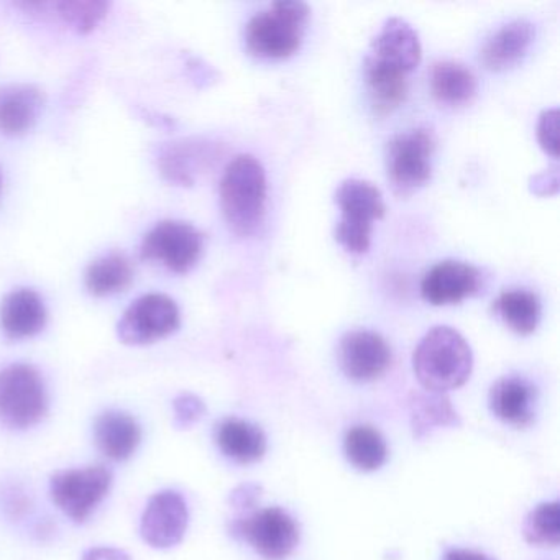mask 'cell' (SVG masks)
<instances>
[{
    "label": "cell",
    "instance_id": "4",
    "mask_svg": "<svg viewBox=\"0 0 560 560\" xmlns=\"http://www.w3.org/2000/svg\"><path fill=\"white\" fill-rule=\"evenodd\" d=\"M336 202L340 209L337 242L350 254H365L372 241L373 221L385 215L382 191L365 179L350 178L337 188Z\"/></svg>",
    "mask_w": 560,
    "mask_h": 560
},
{
    "label": "cell",
    "instance_id": "18",
    "mask_svg": "<svg viewBox=\"0 0 560 560\" xmlns=\"http://www.w3.org/2000/svg\"><path fill=\"white\" fill-rule=\"evenodd\" d=\"M47 324V307L34 290L9 293L0 304V326L5 336L21 340L37 336Z\"/></svg>",
    "mask_w": 560,
    "mask_h": 560
},
{
    "label": "cell",
    "instance_id": "29",
    "mask_svg": "<svg viewBox=\"0 0 560 560\" xmlns=\"http://www.w3.org/2000/svg\"><path fill=\"white\" fill-rule=\"evenodd\" d=\"M51 8L57 11L58 18L78 34L93 32L109 11V4L103 0H63L55 2Z\"/></svg>",
    "mask_w": 560,
    "mask_h": 560
},
{
    "label": "cell",
    "instance_id": "12",
    "mask_svg": "<svg viewBox=\"0 0 560 560\" xmlns=\"http://www.w3.org/2000/svg\"><path fill=\"white\" fill-rule=\"evenodd\" d=\"M339 359L349 378L372 382L392 365V349L380 334L352 330L340 339Z\"/></svg>",
    "mask_w": 560,
    "mask_h": 560
},
{
    "label": "cell",
    "instance_id": "10",
    "mask_svg": "<svg viewBox=\"0 0 560 560\" xmlns=\"http://www.w3.org/2000/svg\"><path fill=\"white\" fill-rule=\"evenodd\" d=\"M234 530L267 560L287 559L300 542V527L281 508L248 514L235 523Z\"/></svg>",
    "mask_w": 560,
    "mask_h": 560
},
{
    "label": "cell",
    "instance_id": "1",
    "mask_svg": "<svg viewBox=\"0 0 560 560\" xmlns=\"http://www.w3.org/2000/svg\"><path fill=\"white\" fill-rule=\"evenodd\" d=\"M419 383L431 393L460 388L470 378L474 355L460 332L447 326L429 330L412 357Z\"/></svg>",
    "mask_w": 560,
    "mask_h": 560
},
{
    "label": "cell",
    "instance_id": "17",
    "mask_svg": "<svg viewBox=\"0 0 560 560\" xmlns=\"http://www.w3.org/2000/svg\"><path fill=\"white\" fill-rule=\"evenodd\" d=\"M45 96L34 84L0 86V132L22 136L37 124Z\"/></svg>",
    "mask_w": 560,
    "mask_h": 560
},
{
    "label": "cell",
    "instance_id": "24",
    "mask_svg": "<svg viewBox=\"0 0 560 560\" xmlns=\"http://www.w3.org/2000/svg\"><path fill=\"white\" fill-rule=\"evenodd\" d=\"M84 281L88 291L97 298L122 293L132 284L133 267L126 255H106L88 267Z\"/></svg>",
    "mask_w": 560,
    "mask_h": 560
},
{
    "label": "cell",
    "instance_id": "2",
    "mask_svg": "<svg viewBox=\"0 0 560 560\" xmlns=\"http://www.w3.org/2000/svg\"><path fill=\"white\" fill-rule=\"evenodd\" d=\"M221 208L229 228L242 237L254 234L267 209V175L255 156H235L221 179Z\"/></svg>",
    "mask_w": 560,
    "mask_h": 560
},
{
    "label": "cell",
    "instance_id": "15",
    "mask_svg": "<svg viewBox=\"0 0 560 560\" xmlns=\"http://www.w3.org/2000/svg\"><path fill=\"white\" fill-rule=\"evenodd\" d=\"M422 48L418 32L401 18H392L380 28L366 57L408 74L421 61Z\"/></svg>",
    "mask_w": 560,
    "mask_h": 560
},
{
    "label": "cell",
    "instance_id": "5",
    "mask_svg": "<svg viewBox=\"0 0 560 560\" xmlns=\"http://www.w3.org/2000/svg\"><path fill=\"white\" fill-rule=\"evenodd\" d=\"M48 408L47 388L40 373L25 363L0 370V422L12 429H27L44 419Z\"/></svg>",
    "mask_w": 560,
    "mask_h": 560
},
{
    "label": "cell",
    "instance_id": "31",
    "mask_svg": "<svg viewBox=\"0 0 560 560\" xmlns=\"http://www.w3.org/2000/svg\"><path fill=\"white\" fill-rule=\"evenodd\" d=\"M175 408V421L179 428H189L198 422L205 415L206 406L198 396L182 395L173 402Z\"/></svg>",
    "mask_w": 560,
    "mask_h": 560
},
{
    "label": "cell",
    "instance_id": "11",
    "mask_svg": "<svg viewBox=\"0 0 560 560\" xmlns=\"http://www.w3.org/2000/svg\"><path fill=\"white\" fill-rule=\"evenodd\" d=\"M189 513L185 498L178 491L165 490L153 494L143 511V540L155 549H168L182 542L188 529Z\"/></svg>",
    "mask_w": 560,
    "mask_h": 560
},
{
    "label": "cell",
    "instance_id": "22",
    "mask_svg": "<svg viewBox=\"0 0 560 560\" xmlns=\"http://www.w3.org/2000/svg\"><path fill=\"white\" fill-rule=\"evenodd\" d=\"M363 71L373 110L378 116L393 113L408 94V74L370 57L365 58Z\"/></svg>",
    "mask_w": 560,
    "mask_h": 560
},
{
    "label": "cell",
    "instance_id": "30",
    "mask_svg": "<svg viewBox=\"0 0 560 560\" xmlns=\"http://www.w3.org/2000/svg\"><path fill=\"white\" fill-rule=\"evenodd\" d=\"M537 140L547 155L559 156V109H546L537 120Z\"/></svg>",
    "mask_w": 560,
    "mask_h": 560
},
{
    "label": "cell",
    "instance_id": "26",
    "mask_svg": "<svg viewBox=\"0 0 560 560\" xmlns=\"http://www.w3.org/2000/svg\"><path fill=\"white\" fill-rule=\"evenodd\" d=\"M412 431L418 439L431 434L432 431L445 425H458L457 412L444 393L416 395L411 399Z\"/></svg>",
    "mask_w": 560,
    "mask_h": 560
},
{
    "label": "cell",
    "instance_id": "3",
    "mask_svg": "<svg viewBox=\"0 0 560 560\" xmlns=\"http://www.w3.org/2000/svg\"><path fill=\"white\" fill-rule=\"evenodd\" d=\"M310 8L301 0H278L257 12L245 28L248 51L258 58L280 60L301 47Z\"/></svg>",
    "mask_w": 560,
    "mask_h": 560
},
{
    "label": "cell",
    "instance_id": "20",
    "mask_svg": "<svg viewBox=\"0 0 560 560\" xmlns=\"http://www.w3.org/2000/svg\"><path fill=\"white\" fill-rule=\"evenodd\" d=\"M94 432L101 452L113 460L129 458L142 439L136 419L120 411H107L100 416Z\"/></svg>",
    "mask_w": 560,
    "mask_h": 560
},
{
    "label": "cell",
    "instance_id": "16",
    "mask_svg": "<svg viewBox=\"0 0 560 560\" xmlns=\"http://www.w3.org/2000/svg\"><path fill=\"white\" fill-rule=\"evenodd\" d=\"M534 25L526 19H516L501 25L490 35L480 50V60L488 70L501 71L523 60L533 44Z\"/></svg>",
    "mask_w": 560,
    "mask_h": 560
},
{
    "label": "cell",
    "instance_id": "23",
    "mask_svg": "<svg viewBox=\"0 0 560 560\" xmlns=\"http://www.w3.org/2000/svg\"><path fill=\"white\" fill-rule=\"evenodd\" d=\"M477 90V77L467 65L455 60L432 65L431 91L439 103L462 106L474 100Z\"/></svg>",
    "mask_w": 560,
    "mask_h": 560
},
{
    "label": "cell",
    "instance_id": "9",
    "mask_svg": "<svg viewBox=\"0 0 560 560\" xmlns=\"http://www.w3.org/2000/svg\"><path fill=\"white\" fill-rule=\"evenodd\" d=\"M179 327V310L166 294L152 293L133 301L117 326L127 346H145L165 339Z\"/></svg>",
    "mask_w": 560,
    "mask_h": 560
},
{
    "label": "cell",
    "instance_id": "28",
    "mask_svg": "<svg viewBox=\"0 0 560 560\" xmlns=\"http://www.w3.org/2000/svg\"><path fill=\"white\" fill-rule=\"evenodd\" d=\"M524 537L539 547H557L560 542V508L557 501L542 503L524 521Z\"/></svg>",
    "mask_w": 560,
    "mask_h": 560
},
{
    "label": "cell",
    "instance_id": "21",
    "mask_svg": "<svg viewBox=\"0 0 560 560\" xmlns=\"http://www.w3.org/2000/svg\"><path fill=\"white\" fill-rule=\"evenodd\" d=\"M215 438L225 457L238 464H254L267 452L265 432L258 425L242 419L231 418L222 421Z\"/></svg>",
    "mask_w": 560,
    "mask_h": 560
},
{
    "label": "cell",
    "instance_id": "34",
    "mask_svg": "<svg viewBox=\"0 0 560 560\" xmlns=\"http://www.w3.org/2000/svg\"><path fill=\"white\" fill-rule=\"evenodd\" d=\"M255 498H257V488L247 485V487L238 488L232 494V501L237 504L238 508H250L254 504Z\"/></svg>",
    "mask_w": 560,
    "mask_h": 560
},
{
    "label": "cell",
    "instance_id": "19",
    "mask_svg": "<svg viewBox=\"0 0 560 560\" xmlns=\"http://www.w3.org/2000/svg\"><path fill=\"white\" fill-rule=\"evenodd\" d=\"M490 408L506 424L526 428L536 416V389L517 376L498 380L490 392Z\"/></svg>",
    "mask_w": 560,
    "mask_h": 560
},
{
    "label": "cell",
    "instance_id": "13",
    "mask_svg": "<svg viewBox=\"0 0 560 560\" xmlns=\"http://www.w3.org/2000/svg\"><path fill=\"white\" fill-rule=\"evenodd\" d=\"M221 145L205 139H183L166 143L159 156L162 175L179 186L195 185L196 178L214 165Z\"/></svg>",
    "mask_w": 560,
    "mask_h": 560
},
{
    "label": "cell",
    "instance_id": "35",
    "mask_svg": "<svg viewBox=\"0 0 560 560\" xmlns=\"http://www.w3.org/2000/svg\"><path fill=\"white\" fill-rule=\"evenodd\" d=\"M444 560H493L474 550L454 549L445 553Z\"/></svg>",
    "mask_w": 560,
    "mask_h": 560
},
{
    "label": "cell",
    "instance_id": "14",
    "mask_svg": "<svg viewBox=\"0 0 560 560\" xmlns=\"http://www.w3.org/2000/svg\"><path fill=\"white\" fill-rule=\"evenodd\" d=\"M481 275L474 265L445 260L434 265L421 281V294L434 306L457 304L477 293Z\"/></svg>",
    "mask_w": 560,
    "mask_h": 560
},
{
    "label": "cell",
    "instance_id": "27",
    "mask_svg": "<svg viewBox=\"0 0 560 560\" xmlns=\"http://www.w3.org/2000/svg\"><path fill=\"white\" fill-rule=\"evenodd\" d=\"M343 447L350 464L362 471L378 470L388 455L385 439L370 425H355L350 429Z\"/></svg>",
    "mask_w": 560,
    "mask_h": 560
},
{
    "label": "cell",
    "instance_id": "6",
    "mask_svg": "<svg viewBox=\"0 0 560 560\" xmlns=\"http://www.w3.org/2000/svg\"><path fill=\"white\" fill-rule=\"evenodd\" d=\"M434 150L435 133L429 127H416L389 140L386 172L396 195H411L428 183Z\"/></svg>",
    "mask_w": 560,
    "mask_h": 560
},
{
    "label": "cell",
    "instance_id": "25",
    "mask_svg": "<svg viewBox=\"0 0 560 560\" xmlns=\"http://www.w3.org/2000/svg\"><path fill=\"white\" fill-rule=\"evenodd\" d=\"M493 310L503 323L520 336H529L539 324L540 301L533 291H503L493 301Z\"/></svg>",
    "mask_w": 560,
    "mask_h": 560
},
{
    "label": "cell",
    "instance_id": "33",
    "mask_svg": "<svg viewBox=\"0 0 560 560\" xmlns=\"http://www.w3.org/2000/svg\"><path fill=\"white\" fill-rule=\"evenodd\" d=\"M83 560H130V557L116 547H94L84 553Z\"/></svg>",
    "mask_w": 560,
    "mask_h": 560
},
{
    "label": "cell",
    "instance_id": "7",
    "mask_svg": "<svg viewBox=\"0 0 560 560\" xmlns=\"http://www.w3.org/2000/svg\"><path fill=\"white\" fill-rule=\"evenodd\" d=\"M113 471L104 465L71 468L51 477L50 493L57 506L77 523H83L109 493Z\"/></svg>",
    "mask_w": 560,
    "mask_h": 560
},
{
    "label": "cell",
    "instance_id": "32",
    "mask_svg": "<svg viewBox=\"0 0 560 560\" xmlns=\"http://www.w3.org/2000/svg\"><path fill=\"white\" fill-rule=\"evenodd\" d=\"M529 189L537 196L556 195L559 191V168L553 166V168L530 176Z\"/></svg>",
    "mask_w": 560,
    "mask_h": 560
},
{
    "label": "cell",
    "instance_id": "8",
    "mask_svg": "<svg viewBox=\"0 0 560 560\" xmlns=\"http://www.w3.org/2000/svg\"><path fill=\"white\" fill-rule=\"evenodd\" d=\"M205 235L188 222L163 221L142 242V258L159 261L175 273H186L198 264Z\"/></svg>",
    "mask_w": 560,
    "mask_h": 560
}]
</instances>
